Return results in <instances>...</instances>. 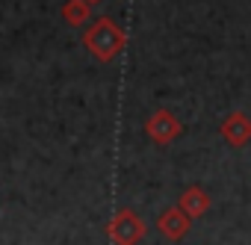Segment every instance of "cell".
Instances as JSON below:
<instances>
[{
  "mask_svg": "<svg viewBox=\"0 0 251 245\" xmlns=\"http://www.w3.org/2000/svg\"><path fill=\"white\" fill-rule=\"evenodd\" d=\"M160 227H163V233H166V236L180 239V236L186 233V227H189V216H186V213H180V210H169V213H163Z\"/></svg>",
  "mask_w": 251,
  "mask_h": 245,
  "instance_id": "277c9868",
  "label": "cell"
},
{
  "mask_svg": "<svg viewBox=\"0 0 251 245\" xmlns=\"http://www.w3.org/2000/svg\"><path fill=\"white\" fill-rule=\"evenodd\" d=\"M222 136L227 139V145L233 148H242L251 142V118L245 112H230L225 121H222Z\"/></svg>",
  "mask_w": 251,
  "mask_h": 245,
  "instance_id": "6da1fadb",
  "label": "cell"
},
{
  "mask_svg": "<svg viewBox=\"0 0 251 245\" xmlns=\"http://www.w3.org/2000/svg\"><path fill=\"white\" fill-rule=\"evenodd\" d=\"M177 133H180V124H177L175 115L157 112V115L151 118V136H154L157 142H169V139H175Z\"/></svg>",
  "mask_w": 251,
  "mask_h": 245,
  "instance_id": "7a4b0ae2",
  "label": "cell"
},
{
  "mask_svg": "<svg viewBox=\"0 0 251 245\" xmlns=\"http://www.w3.org/2000/svg\"><path fill=\"white\" fill-rule=\"evenodd\" d=\"M180 207H183V213H186L189 219H198V216L210 207V198H207V192H204V189L192 186V189H186V192H183Z\"/></svg>",
  "mask_w": 251,
  "mask_h": 245,
  "instance_id": "3957f363",
  "label": "cell"
}]
</instances>
